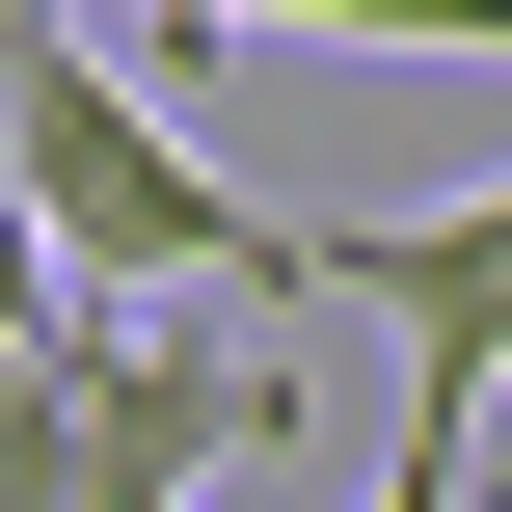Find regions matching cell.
Segmentation results:
<instances>
[{
	"label": "cell",
	"instance_id": "obj_4",
	"mask_svg": "<svg viewBox=\"0 0 512 512\" xmlns=\"http://www.w3.org/2000/svg\"><path fill=\"white\" fill-rule=\"evenodd\" d=\"M0 512H81V432H54V351L0 324Z\"/></svg>",
	"mask_w": 512,
	"mask_h": 512
},
{
	"label": "cell",
	"instance_id": "obj_2",
	"mask_svg": "<svg viewBox=\"0 0 512 512\" xmlns=\"http://www.w3.org/2000/svg\"><path fill=\"white\" fill-rule=\"evenodd\" d=\"M54 432H81V512H216L270 432H297V378H270V297L243 324H162V297H108V270H54Z\"/></svg>",
	"mask_w": 512,
	"mask_h": 512
},
{
	"label": "cell",
	"instance_id": "obj_6",
	"mask_svg": "<svg viewBox=\"0 0 512 512\" xmlns=\"http://www.w3.org/2000/svg\"><path fill=\"white\" fill-rule=\"evenodd\" d=\"M459 486H486V459H378V512H459Z\"/></svg>",
	"mask_w": 512,
	"mask_h": 512
},
{
	"label": "cell",
	"instance_id": "obj_5",
	"mask_svg": "<svg viewBox=\"0 0 512 512\" xmlns=\"http://www.w3.org/2000/svg\"><path fill=\"white\" fill-rule=\"evenodd\" d=\"M0 324H54V243H27V189H0Z\"/></svg>",
	"mask_w": 512,
	"mask_h": 512
},
{
	"label": "cell",
	"instance_id": "obj_3",
	"mask_svg": "<svg viewBox=\"0 0 512 512\" xmlns=\"http://www.w3.org/2000/svg\"><path fill=\"white\" fill-rule=\"evenodd\" d=\"M297 297H378V324H405V459H486V378H512V189L297 216Z\"/></svg>",
	"mask_w": 512,
	"mask_h": 512
},
{
	"label": "cell",
	"instance_id": "obj_1",
	"mask_svg": "<svg viewBox=\"0 0 512 512\" xmlns=\"http://www.w3.org/2000/svg\"><path fill=\"white\" fill-rule=\"evenodd\" d=\"M0 189H27V243L108 270V297H270V324H297V216H243V189L135 108V54L54 27V0L0 27Z\"/></svg>",
	"mask_w": 512,
	"mask_h": 512
}]
</instances>
